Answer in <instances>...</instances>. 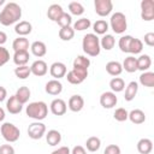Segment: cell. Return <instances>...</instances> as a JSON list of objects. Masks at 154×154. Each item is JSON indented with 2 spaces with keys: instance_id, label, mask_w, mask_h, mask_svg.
Wrapping results in <instances>:
<instances>
[{
  "instance_id": "35",
  "label": "cell",
  "mask_w": 154,
  "mask_h": 154,
  "mask_svg": "<svg viewBox=\"0 0 154 154\" xmlns=\"http://www.w3.org/2000/svg\"><path fill=\"white\" fill-rule=\"evenodd\" d=\"M90 25H91V22H90V19H88V18L83 17V18H79V19H77V20L73 23V26H72V29H73L75 31H83V30H87V29H89V28H90Z\"/></svg>"
},
{
  "instance_id": "7",
  "label": "cell",
  "mask_w": 154,
  "mask_h": 154,
  "mask_svg": "<svg viewBox=\"0 0 154 154\" xmlns=\"http://www.w3.org/2000/svg\"><path fill=\"white\" fill-rule=\"evenodd\" d=\"M28 135L31 140H40L46 135V125L42 122H34L28 126Z\"/></svg>"
},
{
  "instance_id": "4",
  "label": "cell",
  "mask_w": 154,
  "mask_h": 154,
  "mask_svg": "<svg viewBox=\"0 0 154 154\" xmlns=\"http://www.w3.org/2000/svg\"><path fill=\"white\" fill-rule=\"evenodd\" d=\"M0 134L4 137V140L8 143L17 142L19 140V136H20L19 129L14 124L8 123V122L2 123V125L0 126Z\"/></svg>"
},
{
  "instance_id": "39",
  "label": "cell",
  "mask_w": 154,
  "mask_h": 154,
  "mask_svg": "<svg viewBox=\"0 0 154 154\" xmlns=\"http://www.w3.org/2000/svg\"><path fill=\"white\" fill-rule=\"evenodd\" d=\"M75 36V30L72 29V26H65V28H60L59 30V37L63 41H70L72 40Z\"/></svg>"
},
{
  "instance_id": "20",
  "label": "cell",
  "mask_w": 154,
  "mask_h": 154,
  "mask_svg": "<svg viewBox=\"0 0 154 154\" xmlns=\"http://www.w3.org/2000/svg\"><path fill=\"white\" fill-rule=\"evenodd\" d=\"M63 13H64V10L59 4H52L47 10V17L53 22H57Z\"/></svg>"
},
{
  "instance_id": "13",
  "label": "cell",
  "mask_w": 154,
  "mask_h": 154,
  "mask_svg": "<svg viewBox=\"0 0 154 154\" xmlns=\"http://www.w3.org/2000/svg\"><path fill=\"white\" fill-rule=\"evenodd\" d=\"M30 70H31V73L34 76H37V77H42L45 76L47 72H48V65L45 60H35L31 66H30Z\"/></svg>"
},
{
  "instance_id": "40",
  "label": "cell",
  "mask_w": 154,
  "mask_h": 154,
  "mask_svg": "<svg viewBox=\"0 0 154 154\" xmlns=\"http://www.w3.org/2000/svg\"><path fill=\"white\" fill-rule=\"evenodd\" d=\"M69 11L73 16H82L84 13V6L78 1H72L69 4Z\"/></svg>"
},
{
  "instance_id": "18",
  "label": "cell",
  "mask_w": 154,
  "mask_h": 154,
  "mask_svg": "<svg viewBox=\"0 0 154 154\" xmlns=\"http://www.w3.org/2000/svg\"><path fill=\"white\" fill-rule=\"evenodd\" d=\"M29 58H30V54L28 51H17L13 53V63L17 65V66H24L28 64L29 61Z\"/></svg>"
},
{
  "instance_id": "26",
  "label": "cell",
  "mask_w": 154,
  "mask_h": 154,
  "mask_svg": "<svg viewBox=\"0 0 154 154\" xmlns=\"http://www.w3.org/2000/svg\"><path fill=\"white\" fill-rule=\"evenodd\" d=\"M116 45V38L112 34H105L100 38V47L105 51H111Z\"/></svg>"
},
{
  "instance_id": "5",
  "label": "cell",
  "mask_w": 154,
  "mask_h": 154,
  "mask_svg": "<svg viewBox=\"0 0 154 154\" xmlns=\"http://www.w3.org/2000/svg\"><path fill=\"white\" fill-rule=\"evenodd\" d=\"M111 29L116 32V34H123L125 32V30L128 29V20L126 17L123 12H116L111 16L109 18V24Z\"/></svg>"
},
{
  "instance_id": "37",
  "label": "cell",
  "mask_w": 154,
  "mask_h": 154,
  "mask_svg": "<svg viewBox=\"0 0 154 154\" xmlns=\"http://www.w3.org/2000/svg\"><path fill=\"white\" fill-rule=\"evenodd\" d=\"M142 49H143V42L140 38L132 37V40L130 42V46H129V53H131V54H138V53L142 52Z\"/></svg>"
},
{
  "instance_id": "52",
  "label": "cell",
  "mask_w": 154,
  "mask_h": 154,
  "mask_svg": "<svg viewBox=\"0 0 154 154\" xmlns=\"http://www.w3.org/2000/svg\"><path fill=\"white\" fill-rule=\"evenodd\" d=\"M5 119V109L2 107H0V123Z\"/></svg>"
},
{
  "instance_id": "22",
  "label": "cell",
  "mask_w": 154,
  "mask_h": 154,
  "mask_svg": "<svg viewBox=\"0 0 154 154\" xmlns=\"http://www.w3.org/2000/svg\"><path fill=\"white\" fill-rule=\"evenodd\" d=\"M122 67H123V70H125L129 73L136 72L137 71V58H135L134 55L126 57L122 64Z\"/></svg>"
},
{
  "instance_id": "33",
  "label": "cell",
  "mask_w": 154,
  "mask_h": 154,
  "mask_svg": "<svg viewBox=\"0 0 154 154\" xmlns=\"http://www.w3.org/2000/svg\"><path fill=\"white\" fill-rule=\"evenodd\" d=\"M109 88H111V91H113L114 94L116 93H120V91H123L125 89V82L120 77H113L109 81Z\"/></svg>"
},
{
  "instance_id": "24",
  "label": "cell",
  "mask_w": 154,
  "mask_h": 154,
  "mask_svg": "<svg viewBox=\"0 0 154 154\" xmlns=\"http://www.w3.org/2000/svg\"><path fill=\"white\" fill-rule=\"evenodd\" d=\"M106 71H107L108 75H111L113 77H117L123 72V67H122V64L119 61L112 60V61H108L106 64Z\"/></svg>"
},
{
  "instance_id": "14",
  "label": "cell",
  "mask_w": 154,
  "mask_h": 154,
  "mask_svg": "<svg viewBox=\"0 0 154 154\" xmlns=\"http://www.w3.org/2000/svg\"><path fill=\"white\" fill-rule=\"evenodd\" d=\"M45 90H46L47 94L55 96V95H59L63 91V84L59 79H51L46 83Z\"/></svg>"
},
{
  "instance_id": "9",
  "label": "cell",
  "mask_w": 154,
  "mask_h": 154,
  "mask_svg": "<svg viewBox=\"0 0 154 154\" xmlns=\"http://www.w3.org/2000/svg\"><path fill=\"white\" fill-rule=\"evenodd\" d=\"M141 18L146 22H150L154 19V1L153 0L141 1Z\"/></svg>"
},
{
  "instance_id": "30",
  "label": "cell",
  "mask_w": 154,
  "mask_h": 154,
  "mask_svg": "<svg viewBox=\"0 0 154 154\" xmlns=\"http://www.w3.org/2000/svg\"><path fill=\"white\" fill-rule=\"evenodd\" d=\"M137 150L140 154H149L153 150V142L149 138H141L137 142Z\"/></svg>"
},
{
  "instance_id": "43",
  "label": "cell",
  "mask_w": 154,
  "mask_h": 154,
  "mask_svg": "<svg viewBox=\"0 0 154 154\" xmlns=\"http://www.w3.org/2000/svg\"><path fill=\"white\" fill-rule=\"evenodd\" d=\"M128 116H129V112L125 108H123V107L117 108L114 111V113H113V117H114V119L117 122H125V120H128Z\"/></svg>"
},
{
  "instance_id": "6",
  "label": "cell",
  "mask_w": 154,
  "mask_h": 154,
  "mask_svg": "<svg viewBox=\"0 0 154 154\" xmlns=\"http://www.w3.org/2000/svg\"><path fill=\"white\" fill-rule=\"evenodd\" d=\"M66 79L69 83L71 84H81L82 82L85 81V78L88 77V70H82V69H73L70 70L66 73Z\"/></svg>"
},
{
  "instance_id": "51",
  "label": "cell",
  "mask_w": 154,
  "mask_h": 154,
  "mask_svg": "<svg viewBox=\"0 0 154 154\" xmlns=\"http://www.w3.org/2000/svg\"><path fill=\"white\" fill-rule=\"evenodd\" d=\"M6 41H7V35H6V32L0 31V46H2L4 43H6Z\"/></svg>"
},
{
  "instance_id": "50",
  "label": "cell",
  "mask_w": 154,
  "mask_h": 154,
  "mask_svg": "<svg viewBox=\"0 0 154 154\" xmlns=\"http://www.w3.org/2000/svg\"><path fill=\"white\" fill-rule=\"evenodd\" d=\"M6 97H7V90H6V88H5V87L0 85V102L5 101V100H6Z\"/></svg>"
},
{
  "instance_id": "29",
  "label": "cell",
  "mask_w": 154,
  "mask_h": 154,
  "mask_svg": "<svg viewBox=\"0 0 154 154\" xmlns=\"http://www.w3.org/2000/svg\"><path fill=\"white\" fill-rule=\"evenodd\" d=\"M46 141L49 146L54 147V146H58L61 141V134L58 131V130H49L47 134H46Z\"/></svg>"
},
{
  "instance_id": "12",
  "label": "cell",
  "mask_w": 154,
  "mask_h": 154,
  "mask_svg": "<svg viewBox=\"0 0 154 154\" xmlns=\"http://www.w3.org/2000/svg\"><path fill=\"white\" fill-rule=\"evenodd\" d=\"M49 108H51V112L54 116H64L66 113V111H67V105L63 99L58 97V99H54L51 102Z\"/></svg>"
},
{
  "instance_id": "31",
  "label": "cell",
  "mask_w": 154,
  "mask_h": 154,
  "mask_svg": "<svg viewBox=\"0 0 154 154\" xmlns=\"http://www.w3.org/2000/svg\"><path fill=\"white\" fill-rule=\"evenodd\" d=\"M108 29H109V25L105 19H97L93 24V30L95 35H105L107 34Z\"/></svg>"
},
{
  "instance_id": "19",
  "label": "cell",
  "mask_w": 154,
  "mask_h": 154,
  "mask_svg": "<svg viewBox=\"0 0 154 154\" xmlns=\"http://www.w3.org/2000/svg\"><path fill=\"white\" fill-rule=\"evenodd\" d=\"M128 119H130V122L132 124H142L146 122V114L142 109H138V108H135L132 111L129 112V116H128Z\"/></svg>"
},
{
  "instance_id": "23",
  "label": "cell",
  "mask_w": 154,
  "mask_h": 154,
  "mask_svg": "<svg viewBox=\"0 0 154 154\" xmlns=\"http://www.w3.org/2000/svg\"><path fill=\"white\" fill-rule=\"evenodd\" d=\"M137 91H138V83L136 81H131L125 88V94H124L125 101H132L135 99Z\"/></svg>"
},
{
  "instance_id": "15",
  "label": "cell",
  "mask_w": 154,
  "mask_h": 154,
  "mask_svg": "<svg viewBox=\"0 0 154 154\" xmlns=\"http://www.w3.org/2000/svg\"><path fill=\"white\" fill-rule=\"evenodd\" d=\"M67 107L72 112H79L84 107V99L81 95H72L67 101Z\"/></svg>"
},
{
  "instance_id": "16",
  "label": "cell",
  "mask_w": 154,
  "mask_h": 154,
  "mask_svg": "<svg viewBox=\"0 0 154 154\" xmlns=\"http://www.w3.org/2000/svg\"><path fill=\"white\" fill-rule=\"evenodd\" d=\"M6 109L11 113V114H18L22 112L23 109V105L17 100V97L14 95L10 96L6 101Z\"/></svg>"
},
{
  "instance_id": "41",
  "label": "cell",
  "mask_w": 154,
  "mask_h": 154,
  "mask_svg": "<svg viewBox=\"0 0 154 154\" xmlns=\"http://www.w3.org/2000/svg\"><path fill=\"white\" fill-rule=\"evenodd\" d=\"M132 40V36L131 35H123L119 41H118V46H119V49L123 52V53H129V46H130V42Z\"/></svg>"
},
{
  "instance_id": "53",
  "label": "cell",
  "mask_w": 154,
  "mask_h": 154,
  "mask_svg": "<svg viewBox=\"0 0 154 154\" xmlns=\"http://www.w3.org/2000/svg\"><path fill=\"white\" fill-rule=\"evenodd\" d=\"M5 4V0H0V6H2Z\"/></svg>"
},
{
  "instance_id": "17",
  "label": "cell",
  "mask_w": 154,
  "mask_h": 154,
  "mask_svg": "<svg viewBox=\"0 0 154 154\" xmlns=\"http://www.w3.org/2000/svg\"><path fill=\"white\" fill-rule=\"evenodd\" d=\"M31 30H32V25L28 20H20L14 25V31L18 36L25 37L26 35H29L31 32Z\"/></svg>"
},
{
  "instance_id": "10",
  "label": "cell",
  "mask_w": 154,
  "mask_h": 154,
  "mask_svg": "<svg viewBox=\"0 0 154 154\" xmlns=\"http://www.w3.org/2000/svg\"><path fill=\"white\" fill-rule=\"evenodd\" d=\"M49 73L53 77V79H60V78L65 77L66 73H67L66 65L64 63H61V61H55V63H53L51 65Z\"/></svg>"
},
{
  "instance_id": "34",
  "label": "cell",
  "mask_w": 154,
  "mask_h": 154,
  "mask_svg": "<svg viewBox=\"0 0 154 154\" xmlns=\"http://www.w3.org/2000/svg\"><path fill=\"white\" fill-rule=\"evenodd\" d=\"M90 66V60L89 58L84 57V55H77L73 60L72 67L73 69H82V70H88V67Z\"/></svg>"
},
{
  "instance_id": "36",
  "label": "cell",
  "mask_w": 154,
  "mask_h": 154,
  "mask_svg": "<svg viewBox=\"0 0 154 154\" xmlns=\"http://www.w3.org/2000/svg\"><path fill=\"white\" fill-rule=\"evenodd\" d=\"M85 147L89 152H96L101 147V140L96 136H91L85 141Z\"/></svg>"
},
{
  "instance_id": "46",
  "label": "cell",
  "mask_w": 154,
  "mask_h": 154,
  "mask_svg": "<svg viewBox=\"0 0 154 154\" xmlns=\"http://www.w3.org/2000/svg\"><path fill=\"white\" fill-rule=\"evenodd\" d=\"M0 154H14V148L11 144H1Z\"/></svg>"
},
{
  "instance_id": "42",
  "label": "cell",
  "mask_w": 154,
  "mask_h": 154,
  "mask_svg": "<svg viewBox=\"0 0 154 154\" xmlns=\"http://www.w3.org/2000/svg\"><path fill=\"white\" fill-rule=\"evenodd\" d=\"M55 23H58V25H59L60 28L71 26V24H72V17H71V14H70V13L64 12V13L60 16V18H59Z\"/></svg>"
},
{
  "instance_id": "25",
  "label": "cell",
  "mask_w": 154,
  "mask_h": 154,
  "mask_svg": "<svg viewBox=\"0 0 154 154\" xmlns=\"http://www.w3.org/2000/svg\"><path fill=\"white\" fill-rule=\"evenodd\" d=\"M30 95H31V91H30V89H29L28 87H25V85L19 87V88L17 89L16 94H14V96L17 97V100H18L22 105H24V103H26V102L29 101Z\"/></svg>"
},
{
  "instance_id": "1",
  "label": "cell",
  "mask_w": 154,
  "mask_h": 154,
  "mask_svg": "<svg viewBox=\"0 0 154 154\" xmlns=\"http://www.w3.org/2000/svg\"><path fill=\"white\" fill-rule=\"evenodd\" d=\"M22 17V8L17 2H7L0 12V24L4 26H10L12 24H17Z\"/></svg>"
},
{
  "instance_id": "28",
  "label": "cell",
  "mask_w": 154,
  "mask_h": 154,
  "mask_svg": "<svg viewBox=\"0 0 154 154\" xmlns=\"http://www.w3.org/2000/svg\"><path fill=\"white\" fill-rule=\"evenodd\" d=\"M150 66H152V59L148 54H141L137 58V70L144 72L148 71Z\"/></svg>"
},
{
  "instance_id": "44",
  "label": "cell",
  "mask_w": 154,
  "mask_h": 154,
  "mask_svg": "<svg viewBox=\"0 0 154 154\" xmlns=\"http://www.w3.org/2000/svg\"><path fill=\"white\" fill-rule=\"evenodd\" d=\"M10 60V52L4 46H0V67L4 66Z\"/></svg>"
},
{
  "instance_id": "48",
  "label": "cell",
  "mask_w": 154,
  "mask_h": 154,
  "mask_svg": "<svg viewBox=\"0 0 154 154\" xmlns=\"http://www.w3.org/2000/svg\"><path fill=\"white\" fill-rule=\"evenodd\" d=\"M51 154H71V150H70V148H69V147L63 146V147H59L58 149L53 150Z\"/></svg>"
},
{
  "instance_id": "27",
  "label": "cell",
  "mask_w": 154,
  "mask_h": 154,
  "mask_svg": "<svg viewBox=\"0 0 154 154\" xmlns=\"http://www.w3.org/2000/svg\"><path fill=\"white\" fill-rule=\"evenodd\" d=\"M29 46H30L29 40L26 37H23V36H18L12 42V48H13L14 52H17V51H28Z\"/></svg>"
},
{
  "instance_id": "45",
  "label": "cell",
  "mask_w": 154,
  "mask_h": 154,
  "mask_svg": "<svg viewBox=\"0 0 154 154\" xmlns=\"http://www.w3.org/2000/svg\"><path fill=\"white\" fill-rule=\"evenodd\" d=\"M103 154H120V147L117 144H108L105 148Z\"/></svg>"
},
{
  "instance_id": "3",
  "label": "cell",
  "mask_w": 154,
  "mask_h": 154,
  "mask_svg": "<svg viewBox=\"0 0 154 154\" xmlns=\"http://www.w3.org/2000/svg\"><path fill=\"white\" fill-rule=\"evenodd\" d=\"M25 113L29 118L34 119L35 122H41L48 114V106L43 101H34L26 106Z\"/></svg>"
},
{
  "instance_id": "47",
  "label": "cell",
  "mask_w": 154,
  "mask_h": 154,
  "mask_svg": "<svg viewBox=\"0 0 154 154\" xmlns=\"http://www.w3.org/2000/svg\"><path fill=\"white\" fill-rule=\"evenodd\" d=\"M144 43L149 47L154 46V32H147L144 35Z\"/></svg>"
},
{
  "instance_id": "32",
  "label": "cell",
  "mask_w": 154,
  "mask_h": 154,
  "mask_svg": "<svg viewBox=\"0 0 154 154\" xmlns=\"http://www.w3.org/2000/svg\"><path fill=\"white\" fill-rule=\"evenodd\" d=\"M140 83L143 87L153 88L154 87V72L152 71H144L140 76Z\"/></svg>"
},
{
  "instance_id": "49",
  "label": "cell",
  "mask_w": 154,
  "mask_h": 154,
  "mask_svg": "<svg viewBox=\"0 0 154 154\" xmlns=\"http://www.w3.org/2000/svg\"><path fill=\"white\" fill-rule=\"evenodd\" d=\"M71 154H87V150L82 146H75L71 150Z\"/></svg>"
},
{
  "instance_id": "8",
  "label": "cell",
  "mask_w": 154,
  "mask_h": 154,
  "mask_svg": "<svg viewBox=\"0 0 154 154\" xmlns=\"http://www.w3.org/2000/svg\"><path fill=\"white\" fill-rule=\"evenodd\" d=\"M94 7H95L96 14H99L100 17H106L111 14L113 10V2L111 0H95Z\"/></svg>"
},
{
  "instance_id": "2",
  "label": "cell",
  "mask_w": 154,
  "mask_h": 154,
  "mask_svg": "<svg viewBox=\"0 0 154 154\" xmlns=\"http://www.w3.org/2000/svg\"><path fill=\"white\" fill-rule=\"evenodd\" d=\"M82 48L83 52L89 57H96L101 52L100 47V38L94 32H89L83 36L82 40Z\"/></svg>"
},
{
  "instance_id": "11",
  "label": "cell",
  "mask_w": 154,
  "mask_h": 154,
  "mask_svg": "<svg viewBox=\"0 0 154 154\" xmlns=\"http://www.w3.org/2000/svg\"><path fill=\"white\" fill-rule=\"evenodd\" d=\"M118 102V97L113 91H105L100 96V105L103 108H113Z\"/></svg>"
},
{
  "instance_id": "21",
  "label": "cell",
  "mask_w": 154,
  "mask_h": 154,
  "mask_svg": "<svg viewBox=\"0 0 154 154\" xmlns=\"http://www.w3.org/2000/svg\"><path fill=\"white\" fill-rule=\"evenodd\" d=\"M30 49H31V53L35 57H37V58H42L47 53V47H46L45 42H42V41H35V42H32L30 45Z\"/></svg>"
},
{
  "instance_id": "38",
  "label": "cell",
  "mask_w": 154,
  "mask_h": 154,
  "mask_svg": "<svg viewBox=\"0 0 154 154\" xmlns=\"http://www.w3.org/2000/svg\"><path fill=\"white\" fill-rule=\"evenodd\" d=\"M14 75H16V77L19 78V79H26V78L31 75L30 66H28V65L17 66V67L14 69Z\"/></svg>"
}]
</instances>
